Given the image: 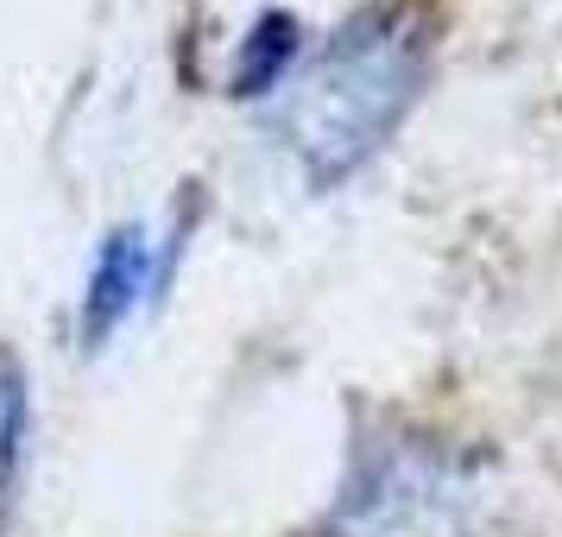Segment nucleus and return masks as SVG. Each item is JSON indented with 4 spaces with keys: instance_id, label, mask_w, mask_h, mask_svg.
Returning a JSON list of instances; mask_svg holds the SVG:
<instances>
[{
    "instance_id": "20e7f679",
    "label": "nucleus",
    "mask_w": 562,
    "mask_h": 537,
    "mask_svg": "<svg viewBox=\"0 0 562 537\" xmlns=\"http://www.w3.org/2000/svg\"><path fill=\"white\" fill-rule=\"evenodd\" d=\"M291 57H297V26H291L284 13H272V20L254 32V45H247V57H240V70H234L240 96H254V89H272V82L284 77V64H291Z\"/></svg>"
},
{
    "instance_id": "f257e3e1",
    "label": "nucleus",
    "mask_w": 562,
    "mask_h": 537,
    "mask_svg": "<svg viewBox=\"0 0 562 537\" xmlns=\"http://www.w3.org/2000/svg\"><path fill=\"white\" fill-rule=\"evenodd\" d=\"M417 89H424L417 32L392 13H367V20H348L310 57V70L297 77L279 114V133L297 153L304 178L316 190H329L398 133Z\"/></svg>"
},
{
    "instance_id": "39448f33",
    "label": "nucleus",
    "mask_w": 562,
    "mask_h": 537,
    "mask_svg": "<svg viewBox=\"0 0 562 537\" xmlns=\"http://www.w3.org/2000/svg\"><path fill=\"white\" fill-rule=\"evenodd\" d=\"M20 436H26V392H20V367L0 355V518H7V493L20 468Z\"/></svg>"
},
{
    "instance_id": "f03ea898",
    "label": "nucleus",
    "mask_w": 562,
    "mask_h": 537,
    "mask_svg": "<svg viewBox=\"0 0 562 537\" xmlns=\"http://www.w3.org/2000/svg\"><path fill=\"white\" fill-rule=\"evenodd\" d=\"M468 474L436 449H392L360 474L329 518V537H468Z\"/></svg>"
},
{
    "instance_id": "7ed1b4c3",
    "label": "nucleus",
    "mask_w": 562,
    "mask_h": 537,
    "mask_svg": "<svg viewBox=\"0 0 562 537\" xmlns=\"http://www.w3.org/2000/svg\"><path fill=\"white\" fill-rule=\"evenodd\" d=\"M146 284H153V247H146V234L114 228L108 247L95 254V279H89V298H82V335L108 342V335L121 329V316L146 298Z\"/></svg>"
}]
</instances>
